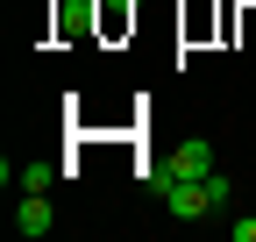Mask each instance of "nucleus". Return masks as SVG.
I'll use <instances>...</instances> for the list:
<instances>
[{
    "mask_svg": "<svg viewBox=\"0 0 256 242\" xmlns=\"http://www.w3.org/2000/svg\"><path fill=\"white\" fill-rule=\"evenodd\" d=\"M50 228H57L50 200H43V192H28V200H22V214H14V235H28V242H36V235H50Z\"/></svg>",
    "mask_w": 256,
    "mask_h": 242,
    "instance_id": "3",
    "label": "nucleus"
},
{
    "mask_svg": "<svg viewBox=\"0 0 256 242\" xmlns=\"http://www.w3.org/2000/svg\"><path fill=\"white\" fill-rule=\"evenodd\" d=\"M50 178H57L50 164H22V192H50Z\"/></svg>",
    "mask_w": 256,
    "mask_h": 242,
    "instance_id": "4",
    "label": "nucleus"
},
{
    "mask_svg": "<svg viewBox=\"0 0 256 242\" xmlns=\"http://www.w3.org/2000/svg\"><path fill=\"white\" fill-rule=\"evenodd\" d=\"M156 200H164V214L171 221H200V214H214V192H206V178H156Z\"/></svg>",
    "mask_w": 256,
    "mask_h": 242,
    "instance_id": "1",
    "label": "nucleus"
},
{
    "mask_svg": "<svg viewBox=\"0 0 256 242\" xmlns=\"http://www.w3.org/2000/svg\"><path fill=\"white\" fill-rule=\"evenodd\" d=\"M164 171H171V178H206V171H214V142H206V136H185L171 157H164Z\"/></svg>",
    "mask_w": 256,
    "mask_h": 242,
    "instance_id": "2",
    "label": "nucleus"
},
{
    "mask_svg": "<svg viewBox=\"0 0 256 242\" xmlns=\"http://www.w3.org/2000/svg\"><path fill=\"white\" fill-rule=\"evenodd\" d=\"M228 235L235 242H256V221H228Z\"/></svg>",
    "mask_w": 256,
    "mask_h": 242,
    "instance_id": "5",
    "label": "nucleus"
}]
</instances>
